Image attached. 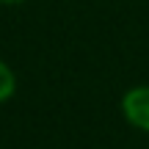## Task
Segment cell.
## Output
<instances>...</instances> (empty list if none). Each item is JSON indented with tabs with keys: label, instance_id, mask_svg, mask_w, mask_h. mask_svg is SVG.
Masks as SVG:
<instances>
[{
	"label": "cell",
	"instance_id": "1",
	"mask_svg": "<svg viewBox=\"0 0 149 149\" xmlns=\"http://www.w3.org/2000/svg\"><path fill=\"white\" fill-rule=\"evenodd\" d=\"M124 116L141 130H149V86H141V88H133L124 94L122 100Z\"/></svg>",
	"mask_w": 149,
	"mask_h": 149
},
{
	"label": "cell",
	"instance_id": "2",
	"mask_svg": "<svg viewBox=\"0 0 149 149\" xmlns=\"http://www.w3.org/2000/svg\"><path fill=\"white\" fill-rule=\"evenodd\" d=\"M11 94H14V74L6 64H0V102L8 100Z\"/></svg>",
	"mask_w": 149,
	"mask_h": 149
},
{
	"label": "cell",
	"instance_id": "3",
	"mask_svg": "<svg viewBox=\"0 0 149 149\" xmlns=\"http://www.w3.org/2000/svg\"><path fill=\"white\" fill-rule=\"evenodd\" d=\"M3 3H19V0H3Z\"/></svg>",
	"mask_w": 149,
	"mask_h": 149
}]
</instances>
